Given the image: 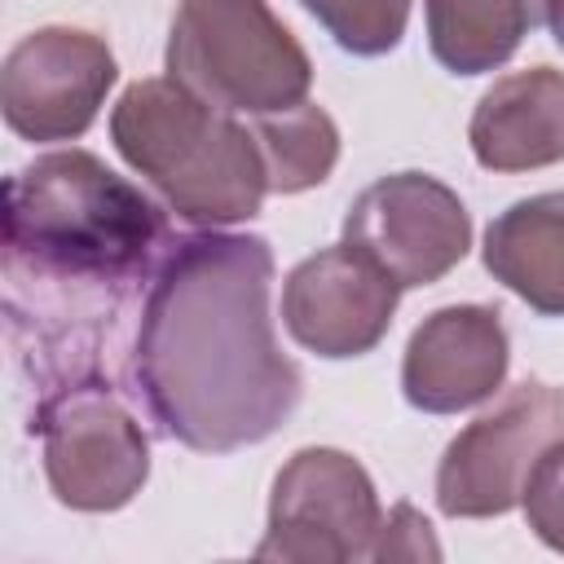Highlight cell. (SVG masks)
<instances>
[{
    "mask_svg": "<svg viewBox=\"0 0 564 564\" xmlns=\"http://www.w3.org/2000/svg\"><path fill=\"white\" fill-rule=\"evenodd\" d=\"M119 159L198 229L251 220L269 194L251 123L189 93L172 75L137 79L110 110Z\"/></svg>",
    "mask_w": 564,
    "mask_h": 564,
    "instance_id": "3",
    "label": "cell"
},
{
    "mask_svg": "<svg viewBox=\"0 0 564 564\" xmlns=\"http://www.w3.org/2000/svg\"><path fill=\"white\" fill-rule=\"evenodd\" d=\"M251 132L264 159L269 194H304L339 163V128L317 101L251 115Z\"/></svg>",
    "mask_w": 564,
    "mask_h": 564,
    "instance_id": "15",
    "label": "cell"
},
{
    "mask_svg": "<svg viewBox=\"0 0 564 564\" xmlns=\"http://www.w3.org/2000/svg\"><path fill=\"white\" fill-rule=\"evenodd\" d=\"M520 507H524V524L533 529V538L564 555V436L546 445V454L529 471Z\"/></svg>",
    "mask_w": 564,
    "mask_h": 564,
    "instance_id": "17",
    "label": "cell"
},
{
    "mask_svg": "<svg viewBox=\"0 0 564 564\" xmlns=\"http://www.w3.org/2000/svg\"><path fill=\"white\" fill-rule=\"evenodd\" d=\"M119 62L97 31L40 26L22 35L0 70V110L22 141H75L93 128Z\"/></svg>",
    "mask_w": 564,
    "mask_h": 564,
    "instance_id": "9",
    "label": "cell"
},
{
    "mask_svg": "<svg viewBox=\"0 0 564 564\" xmlns=\"http://www.w3.org/2000/svg\"><path fill=\"white\" fill-rule=\"evenodd\" d=\"M31 432H40L44 480L70 511H119L150 480V436L97 370L44 388Z\"/></svg>",
    "mask_w": 564,
    "mask_h": 564,
    "instance_id": "5",
    "label": "cell"
},
{
    "mask_svg": "<svg viewBox=\"0 0 564 564\" xmlns=\"http://www.w3.org/2000/svg\"><path fill=\"white\" fill-rule=\"evenodd\" d=\"M273 251L260 234L198 229L154 264L128 348V392L159 436L234 454L269 441L304 397V370L269 317Z\"/></svg>",
    "mask_w": 564,
    "mask_h": 564,
    "instance_id": "1",
    "label": "cell"
},
{
    "mask_svg": "<svg viewBox=\"0 0 564 564\" xmlns=\"http://www.w3.org/2000/svg\"><path fill=\"white\" fill-rule=\"evenodd\" d=\"M485 269L542 317H564V189L516 198L485 229Z\"/></svg>",
    "mask_w": 564,
    "mask_h": 564,
    "instance_id": "13",
    "label": "cell"
},
{
    "mask_svg": "<svg viewBox=\"0 0 564 564\" xmlns=\"http://www.w3.org/2000/svg\"><path fill=\"white\" fill-rule=\"evenodd\" d=\"M546 26H551V40L564 48V0H551L546 4Z\"/></svg>",
    "mask_w": 564,
    "mask_h": 564,
    "instance_id": "19",
    "label": "cell"
},
{
    "mask_svg": "<svg viewBox=\"0 0 564 564\" xmlns=\"http://www.w3.org/2000/svg\"><path fill=\"white\" fill-rule=\"evenodd\" d=\"M511 366V339L498 304H445L427 313L401 357V392L423 414L485 405Z\"/></svg>",
    "mask_w": 564,
    "mask_h": 564,
    "instance_id": "11",
    "label": "cell"
},
{
    "mask_svg": "<svg viewBox=\"0 0 564 564\" xmlns=\"http://www.w3.org/2000/svg\"><path fill=\"white\" fill-rule=\"evenodd\" d=\"M352 57H383L405 40L414 0H295Z\"/></svg>",
    "mask_w": 564,
    "mask_h": 564,
    "instance_id": "16",
    "label": "cell"
},
{
    "mask_svg": "<svg viewBox=\"0 0 564 564\" xmlns=\"http://www.w3.org/2000/svg\"><path fill=\"white\" fill-rule=\"evenodd\" d=\"M172 247L167 216L93 150H53L4 181V273L84 291H128Z\"/></svg>",
    "mask_w": 564,
    "mask_h": 564,
    "instance_id": "2",
    "label": "cell"
},
{
    "mask_svg": "<svg viewBox=\"0 0 564 564\" xmlns=\"http://www.w3.org/2000/svg\"><path fill=\"white\" fill-rule=\"evenodd\" d=\"M551 0H423L427 48L449 75H489L546 22Z\"/></svg>",
    "mask_w": 564,
    "mask_h": 564,
    "instance_id": "14",
    "label": "cell"
},
{
    "mask_svg": "<svg viewBox=\"0 0 564 564\" xmlns=\"http://www.w3.org/2000/svg\"><path fill=\"white\" fill-rule=\"evenodd\" d=\"M401 286L348 242L304 256L282 282L286 335L326 361L366 357L383 344L397 317Z\"/></svg>",
    "mask_w": 564,
    "mask_h": 564,
    "instance_id": "10",
    "label": "cell"
},
{
    "mask_svg": "<svg viewBox=\"0 0 564 564\" xmlns=\"http://www.w3.org/2000/svg\"><path fill=\"white\" fill-rule=\"evenodd\" d=\"M379 524L383 511L370 471L335 445H304L273 476L269 520H264V538L256 542V560H286V564L375 560Z\"/></svg>",
    "mask_w": 564,
    "mask_h": 564,
    "instance_id": "6",
    "label": "cell"
},
{
    "mask_svg": "<svg viewBox=\"0 0 564 564\" xmlns=\"http://www.w3.org/2000/svg\"><path fill=\"white\" fill-rule=\"evenodd\" d=\"M167 75L234 115L286 110L313 88V62L269 0H181Z\"/></svg>",
    "mask_w": 564,
    "mask_h": 564,
    "instance_id": "4",
    "label": "cell"
},
{
    "mask_svg": "<svg viewBox=\"0 0 564 564\" xmlns=\"http://www.w3.org/2000/svg\"><path fill=\"white\" fill-rule=\"evenodd\" d=\"M564 436V388L520 379L471 419L436 463V507L449 520H489L520 507L529 471Z\"/></svg>",
    "mask_w": 564,
    "mask_h": 564,
    "instance_id": "7",
    "label": "cell"
},
{
    "mask_svg": "<svg viewBox=\"0 0 564 564\" xmlns=\"http://www.w3.org/2000/svg\"><path fill=\"white\" fill-rule=\"evenodd\" d=\"M344 242L383 269L401 291H414L463 264L471 251V212L432 172H392L352 198Z\"/></svg>",
    "mask_w": 564,
    "mask_h": 564,
    "instance_id": "8",
    "label": "cell"
},
{
    "mask_svg": "<svg viewBox=\"0 0 564 564\" xmlns=\"http://www.w3.org/2000/svg\"><path fill=\"white\" fill-rule=\"evenodd\" d=\"M485 172H533L564 159V70L529 66L498 75L467 123Z\"/></svg>",
    "mask_w": 564,
    "mask_h": 564,
    "instance_id": "12",
    "label": "cell"
},
{
    "mask_svg": "<svg viewBox=\"0 0 564 564\" xmlns=\"http://www.w3.org/2000/svg\"><path fill=\"white\" fill-rule=\"evenodd\" d=\"M423 555H441V546L432 542V524L410 502H397L379 524L375 560H423Z\"/></svg>",
    "mask_w": 564,
    "mask_h": 564,
    "instance_id": "18",
    "label": "cell"
}]
</instances>
